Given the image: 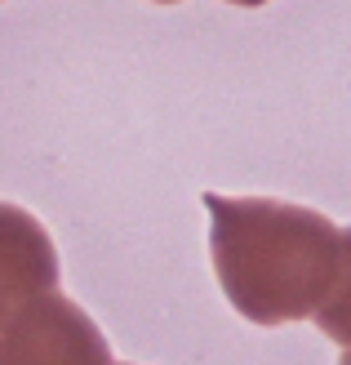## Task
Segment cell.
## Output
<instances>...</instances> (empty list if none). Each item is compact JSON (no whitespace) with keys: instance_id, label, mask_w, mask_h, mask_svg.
<instances>
[{"instance_id":"obj_5","label":"cell","mask_w":351,"mask_h":365,"mask_svg":"<svg viewBox=\"0 0 351 365\" xmlns=\"http://www.w3.org/2000/svg\"><path fill=\"white\" fill-rule=\"evenodd\" d=\"M160 5H178V0H160ZM231 5H249L253 9V5H267V0H231Z\"/></svg>"},{"instance_id":"obj_7","label":"cell","mask_w":351,"mask_h":365,"mask_svg":"<svg viewBox=\"0 0 351 365\" xmlns=\"http://www.w3.org/2000/svg\"><path fill=\"white\" fill-rule=\"evenodd\" d=\"M112 365H116V361H112Z\"/></svg>"},{"instance_id":"obj_2","label":"cell","mask_w":351,"mask_h":365,"mask_svg":"<svg viewBox=\"0 0 351 365\" xmlns=\"http://www.w3.org/2000/svg\"><path fill=\"white\" fill-rule=\"evenodd\" d=\"M0 365H112V348L89 312L53 289L0 325Z\"/></svg>"},{"instance_id":"obj_4","label":"cell","mask_w":351,"mask_h":365,"mask_svg":"<svg viewBox=\"0 0 351 365\" xmlns=\"http://www.w3.org/2000/svg\"><path fill=\"white\" fill-rule=\"evenodd\" d=\"M320 330L334 339V343H347L351 348V227L342 232V267H338V285L334 294L325 299V307L316 312Z\"/></svg>"},{"instance_id":"obj_6","label":"cell","mask_w":351,"mask_h":365,"mask_svg":"<svg viewBox=\"0 0 351 365\" xmlns=\"http://www.w3.org/2000/svg\"><path fill=\"white\" fill-rule=\"evenodd\" d=\"M342 365H351V352H347V356H342Z\"/></svg>"},{"instance_id":"obj_1","label":"cell","mask_w":351,"mask_h":365,"mask_svg":"<svg viewBox=\"0 0 351 365\" xmlns=\"http://www.w3.org/2000/svg\"><path fill=\"white\" fill-rule=\"evenodd\" d=\"M209 250L231 307L253 325L316 317L338 285L342 232L289 200L205 192Z\"/></svg>"},{"instance_id":"obj_3","label":"cell","mask_w":351,"mask_h":365,"mask_svg":"<svg viewBox=\"0 0 351 365\" xmlns=\"http://www.w3.org/2000/svg\"><path fill=\"white\" fill-rule=\"evenodd\" d=\"M58 289V250L27 210L0 200V325L31 299Z\"/></svg>"}]
</instances>
